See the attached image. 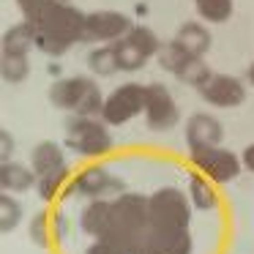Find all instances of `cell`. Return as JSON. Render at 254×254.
Listing matches in <instances>:
<instances>
[{
    "instance_id": "6da1fadb",
    "label": "cell",
    "mask_w": 254,
    "mask_h": 254,
    "mask_svg": "<svg viewBox=\"0 0 254 254\" xmlns=\"http://www.w3.org/2000/svg\"><path fill=\"white\" fill-rule=\"evenodd\" d=\"M148 197L134 191H123L112 197L110 224L101 241L112 243L118 254H142V235L148 232Z\"/></svg>"
},
{
    "instance_id": "7a4b0ae2",
    "label": "cell",
    "mask_w": 254,
    "mask_h": 254,
    "mask_svg": "<svg viewBox=\"0 0 254 254\" xmlns=\"http://www.w3.org/2000/svg\"><path fill=\"white\" fill-rule=\"evenodd\" d=\"M85 17L88 14L74 8L71 3L55 0L36 25V50L50 58L66 55L74 44L85 41Z\"/></svg>"
},
{
    "instance_id": "3957f363",
    "label": "cell",
    "mask_w": 254,
    "mask_h": 254,
    "mask_svg": "<svg viewBox=\"0 0 254 254\" xmlns=\"http://www.w3.org/2000/svg\"><path fill=\"white\" fill-rule=\"evenodd\" d=\"M150 227L159 230H189L191 221V199L175 186H161L148 197Z\"/></svg>"
},
{
    "instance_id": "277c9868",
    "label": "cell",
    "mask_w": 254,
    "mask_h": 254,
    "mask_svg": "<svg viewBox=\"0 0 254 254\" xmlns=\"http://www.w3.org/2000/svg\"><path fill=\"white\" fill-rule=\"evenodd\" d=\"M66 145L88 159H99L112 150V134L104 121L77 115L66 123Z\"/></svg>"
},
{
    "instance_id": "5b68a950",
    "label": "cell",
    "mask_w": 254,
    "mask_h": 254,
    "mask_svg": "<svg viewBox=\"0 0 254 254\" xmlns=\"http://www.w3.org/2000/svg\"><path fill=\"white\" fill-rule=\"evenodd\" d=\"M145 85L139 82H126L115 88L104 99V110H101V121L107 126H123L139 112H145Z\"/></svg>"
},
{
    "instance_id": "8992f818",
    "label": "cell",
    "mask_w": 254,
    "mask_h": 254,
    "mask_svg": "<svg viewBox=\"0 0 254 254\" xmlns=\"http://www.w3.org/2000/svg\"><path fill=\"white\" fill-rule=\"evenodd\" d=\"M145 123H148L150 131H170V128L178 126L181 121V112H178V104L172 99L170 88L161 82H150L145 85Z\"/></svg>"
},
{
    "instance_id": "52a82bcc",
    "label": "cell",
    "mask_w": 254,
    "mask_h": 254,
    "mask_svg": "<svg viewBox=\"0 0 254 254\" xmlns=\"http://www.w3.org/2000/svg\"><path fill=\"white\" fill-rule=\"evenodd\" d=\"M191 164L197 172H202L213 183H230L241 175L243 161L227 148H205V150H191Z\"/></svg>"
},
{
    "instance_id": "ba28073f",
    "label": "cell",
    "mask_w": 254,
    "mask_h": 254,
    "mask_svg": "<svg viewBox=\"0 0 254 254\" xmlns=\"http://www.w3.org/2000/svg\"><path fill=\"white\" fill-rule=\"evenodd\" d=\"M68 194H79V197H88V199H99L107 197V194H123V183L115 181L104 167L99 164H90L85 170H79V175L71 181V186L66 189Z\"/></svg>"
},
{
    "instance_id": "9c48e42d",
    "label": "cell",
    "mask_w": 254,
    "mask_h": 254,
    "mask_svg": "<svg viewBox=\"0 0 254 254\" xmlns=\"http://www.w3.org/2000/svg\"><path fill=\"white\" fill-rule=\"evenodd\" d=\"M131 19L121 11H93L85 17V41H121L131 30Z\"/></svg>"
},
{
    "instance_id": "30bf717a",
    "label": "cell",
    "mask_w": 254,
    "mask_h": 254,
    "mask_svg": "<svg viewBox=\"0 0 254 254\" xmlns=\"http://www.w3.org/2000/svg\"><path fill=\"white\" fill-rule=\"evenodd\" d=\"M93 88H96V82H93L90 77L74 74V77L55 79V82L50 85V93H47V96H50V104H52V107H58V110L77 112Z\"/></svg>"
},
{
    "instance_id": "8fae6325",
    "label": "cell",
    "mask_w": 254,
    "mask_h": 254,
    "mask_svg": "<svg viewBox=\"0 0 254 254\" xmlns=\"http://www.w3.org/2000/svg\"><path fill=\"white\" fill-rule=\"evenodd\" d=\"M202 99L208 101L210 107H219V110H232V107H241L246 101V85L238 77H230V74H213L210 82L205 85Z\"/></svg>"
},
{
    "instance_id": "7c38bea8",
    "label": "cell",
    "mask_w": 254,
    "mask_h": 254,
    "mask_svg": "<svg viewBox=\"0 0 254 254\" xmlns=\"http://www.w3.org/2000/svg\"><path fill=\"white\" fill-rule=\"evenodd\" d=\"M194 241L189 230H159L148 227L142 235V254H191Z\"/></svg>"
},
{
    "instance_id": "4fadbf2b",
    "label": "cell",
    "mask_w": 254,
    "mask_h": 254,
    "mask_svg": "<svg viewBox=\"0 0 254 254\" xmlns=\"http://www.w3.org/2000/svg\"><path fill=\"white\" fill-rule=\"evenodd\" d=\"M224 128L208 112H197L186 121V142L189 150H205V148H219Z\"/></svg>"
},
{
    "instance_id": "5bb4252c",
    "label": "cell",
    "mask_w": 254,
    "mask_h": 254,
    "mask_svg": "<svg viewBox=\"0 0 254 254\" xmlns=\"http://www.w3.org/2000/svg\"><path fill=\"white\" fill-rule=\"evenodd\" d=\"M28 238L33 246L39 249H50L52 243L61 241V216L52 213V210H39L33 213L28 227Z\"/></svg>"
},
{
    "instance_id": "9a60e30c",
    "label": "cell",
    "mask_w": 254,
    "mask_h": 254,
    "mask_svg": "<svg viewBox=\"0 0 254 254\" xmlns=\"http://www.w3.org/2000/svg\"><path fill=\"white\" fill-rule=\"evenodd\" d=\"M39 183V175L33 172V167H25L19 161H3L0 164V186L8 194H22Z\"/></svg>"
},
{
    "instance_id": "2e32d148",
    "label": "cell",
    "mask_w": 254,
    "mask_h": 254,
    "mask_svg": "<svg viewBox=\"0 0 254 254\" xmlns=\"http://www.w3.org/2000/svg\"><path fill=\"white\" fill-rule=\"evenodd\" d=\"M30 167L39 178L50 175V172H58L66 167V156H63V148L52 139H41L33 150H30Z\"/></svg>"
},
{
    "instance_id": "e0dca14e",
    "label": "cell",
    "mask_w": 254,
    "mask_h": 254,
    "mask_svg": "<svg viewBox=\"0 0 254 254\" xmlns=\"http://www.w3.org/2000/svg\"><path fill=\"white\" fill-rule=\"evenodd\" d=\"M110 208H112V199H107V197L90 199L82 208V213H79V227H82V232H88V235H93L96 241H99L107 232V224H110Z\"/></svg>"
},
{
    "instance_id": "ac0fdd59",
    "label": "cell",
    "mask_w": 254,
    "mask_h": 254,
    "mask_svg": "<svg viewBox=\"0 0 254 254\" xmlns=\"http://www.w3.org/2000/svg\"><path fill=\"white\" fill-rule=\"evenodd\" d=\"M175 41H178V44H181L191 58H202L205 52L210 50V41H213V39H210V33H208V28H205V25H199V22H186V25H181Z\"/></svg>"
},
{
    "instance_id": "d6986e66",
    "label": "cell",
    "mask_w": 254,
    "mask_h": 254,
    "mask_svg": "<svg viewBox=\"0 0 254 254\" xmlns=\"http://www.w3.org/2000/svg\"><path fill=\"white\" fill-rule=\"evenodd\" d=\"M36 47V28L30 22H19L3 33V55H28Z\"/></svg>"
},
{
    "instance_id": "ffe728a7",
    "label": "cell",
    "mask_w": 254,
    "mask_h": 254,
    "mask_svg": "<svg viewBox=\"0 0 254 254\" xmlns=\"http://www.w3.org/2000/svg\"><path fill=\"white\" fill-rule=\"evenodd\" d=\"M189 199L194 208L199 210H210L219 202V194L213 189V181H208L205 175H191L189 178Z\"/></svg>"
},
{
    "instance_id": "44dd1931",
    "label": "cell",
    "mask_w": 254,
    "mask_h": 254,
    "mask_svg": "<svg viewBox=\"0 0 254 254\" xmlns=\"http://www.w3.org/2000/svg\"><path fill=\"white\" fill-rule=\"evenodd\" d=\"M88 68L96 74V77H112V74L121 71L118 66V55H115V47H96L93 52L88 55Z\"/></svg>"
},
{
    "instance_id": "7402d4cb",
    "label": "cell",
    "mask_w": 254,
    "mask_h": 254,
    "mask_svg": "<svg viewBox=\"0 0 254 254\" xmlns=\"http://www.w3.org/2000/svg\"><path fill=\"white\" fill-rule=\"evenodd\" d=\"M156 61H159V66L164 68V71H170V74H181L183 68H186V63L191 61V55H189L186 50H183L181 44H178L175 39L170 41V44H164L159 50V55H156Z\"/></svg>"
},
{
    "instance_id": "603a6c76",
    "label": "cell",
    "mask_w": 254,
    "mask_h": 254,
    "mask_svg": "<svg viewBox=\"0 0 254 254\" xmlns=\"http://www.w3.org/2000/svg\"><path fill=\"white\" fill-rule=\"evenodd\" d=\"M197 6V14L205 19V22H213V25H221L232 17V8L235 3L232 0H194Z\"/></svg>"
},
{
    "instance_id": "cb8c5ba5",
    "label": "cell",
    "mask_w": 254,
    "mask_h": 254,
    "mask_svg": "<svg viewBox=\"0 0 254 254\" xmlns=\"http://www.w3.org/2000/svg\"><path fill=\"white\" fill-rule=\"evenodd\" d=\"M66 181H68V167H63V170H58V172H50V175L39 178L36 191H39V197L44 199V202H55V197H61L63 189H66Z\"/></svg>"
},
{
    "instance_id": "d4e9b609",
    "label": "cell",
    "mask_w": 254,
    "mask_h": 254,
    "mask_svg": "<svg viewBox=\"0 0 254 254\" xmlns=\"http://www.w3.org/2000/svg\"><path fill=\"white\" fill-rule=\"evenodd\" d=\"M112 47H115V55H118V66H121V71H139V68L148 63V58H145L128 39L115 41Z\"/></svg>"
},
{
    "instance_id": "484cf974",
    "label": "cell",
    "mask_w": 254,
    "mask_h": 254,
    "mask_svg": "<svg viewBox=\"0 0 254 254\" xmlns=\"http://www.w3.org/2000/svg\"><path fill=\"white\" fill-rule=\"evenodd\" d=\"M128 41H131L134 47H137L139 52H142L145 58H156L159 55V50H161V41H159V36L153 33L150 28H145V25H134L131 30H128V36H126Z\"/></svg>"
},
{
    "instance_id": "4316f807",
    "label": "cell",
    "mask_w": 254,
    "mask_h": 254,
    "mask_svg": "<svg viewBox=\"0 0 254 254\" xmlns=\"http://www.w3.org/2000/svg\"><path fill=\"white\" fill-rule=\"evenodd\" d=\"M0 74L8 85H22L30 74V63L28 55H3V63H0Z\"/></svg>"
},
{
    "instance_id": "83f0119b",
    "label": "cell",
    "mask_w": 254,
    "mask_h": 254,
    "mask_svg": "<svg viewBox=\"0 0 254 254\" xmlns=\"http://www.w3.org/2000/svg\"><path fill=\"white\" fill-rule=\"evenodd\" d=\"M210 77H213V71L208 68V63H205L202 58H191V61L186 63V68L178 74V79H181L183 85H191V88H197V90H202L205 85L210 82Z\"/></svg>"
},
{
    "instance_id": "f1b7e54d",
    "label": "cell",
    "mask_w": 254,
    "mask_h": 254,
    "mask_svg": "<svg viewBox=\"0 0 254 254\" xmlns=\"http://www.w3.org/2000/svg\"><path fill=\"white\" fill-rule=\"evenodd\" d=\"M19 221H22V205H19V199H14L8 191L0 194V230L6 232H14L19 227Z\"/></svg>"
},
{
    "instance_id": "f546056e",
    "label": "cell",
    "mask_w": 254,
    "mask_h": 254,
    "mask_svg": "<svg viewBox=\"0 0 254 254\" xmlns=\"http://www.w3.org/2000/svg\"><path fill=\"white\" fill-rule=\"evenodd\" d=\"M52 3H55V0H17V6H19V11H22L25 22H30L33 28L41 22V17L47 14V8H50Z\"/></svg>"
},
{
    "instance_id": "4dcf8cb0",
    "label": "cell",
    "mask_w": 254,
    "mask_h": 254,
    "mask_svg": "<svg viewBox=\"0 0 254 254\" xmlns=\"http://www.w3.org/2000/svg\"><path fill=\"white\" fill-rule=\"evenodd\" d=\"M14 153V137L8 134V128H3L0 131V156H3V161H11L8 156Z\"/></svg>"
},
{
    "instance_id": "1f68e13d",
    "label": "cell",
    "mask_w": 254,
    "mask_h": 254,
    "mask_svg": "<svg viewBox=\"0 0 254 254\" xmlns=\"http://www.w3.org/2000/svg\"><path fill=\"white\" fill-rule=\"evenodd\" d=\"M85 254H118V249L112 246V243H107V241H96V243H90L88 249H85Z\"/></svg>"
},
{
    "instance_id": "d6a6232c",
    "label": "cell",
    "mask_w": 254,
    "mask_h": 254,
    "mask_svg": "<svg viewBox=\"0 0 254 254\" xmlns=\"http://www.w3.org/2000/svg\"><path fill=\"white\" fill-rule=\"evenodd\" d=\"M241 161H243V167H246L249 172H254V142L249 145L246 150H243V156H241Z\"/></svg>"
},
{
    "instance_id": "836d02e7",
    "label": "cell",
    "mask_w": 254,
    "mask_h": 254,
    "mask_svg": "<svg viewBox=\"0 0 254 254\" xmlns=\"http://www.w3.org/2000/svg\"><path fill=\"white\" fill-rule=\"evenodd\" d=\"M249 82L254 85V63H252V66H249Z\"/></svg>"
},
{
    "instance_id": "e575fe53",
    "label": "cell",
    "mask_w": 254,
    "mask_h": 254,
    "mask_svg": "<svg viewBox=\"0 0 254 254\" xmlns=\"http://www.w3.org/2000/svg\"><path fill=\"white\" fill-rule=\"evenodd\" d=\"M63 3H68V0H63Z\"/></svg>"
}]
</instances>
